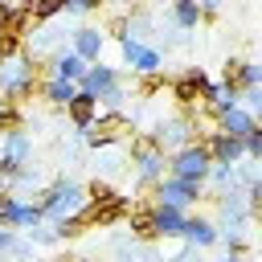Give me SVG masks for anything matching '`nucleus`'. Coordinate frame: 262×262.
I'll use <instances>...</instances> for the list:
<instances>
[{
    "mask_svg": "<svg viewBox=\"0 0 262 262\" xmlns=\"http://www.w3.org/2000/svg\"><path fill=\"white\" fill-rule=\"evenodd\" d=\"M172 20H176V29H196L201 4H196V0H176V4H172Z\"/></svg>",
    "mask_w": 262,
    "mask_h": 262,
    "instance_id": "a211bd4d",
    "label": "nucleus"
},
{
    "mask_svg": "<svg viewBox=\"0 0 262 262\" xmlns=\"http://www.w3.org/2000/svg\"><path fill=\"white\" fill-rule=\"evenodd\" d=\"M16 53H20V37L0 33V57H16Z\"/></svg>",
    "mask_w": 262,
    "mask_h": 262,
    "instance_id": "5701e85b",
    "label": "nucleus"
},
{
    "mask_svg": "<svg viewBox=\"0 0 262 262\" xmlns=\"http://www.w3.org/2000/svg\"><path fill=\"white\" fill-rule=\"evenodd\" d=\"M25 8L33 12V20H37V25H45L49 16H57V12H61V0H29Z\"/></svg>",
    "mask_w": 262,
    "mask_h": 262,
    "instance_id": "6ab92c4d",
    "label": "nucleus"
},
{
    "mask_svg": "<svg viewBox=\"0 0 262 262\" xmlns=\"http://www.w3.org/2000/svg\"><path fill=\"white\" fill-rule=\"evenodd\" d=\"M205 70L201 66H192V70H184L176 82H172V98L184 106V111H192V106H201V90H205Z\"/></svg>",
    "mask_w": 262,
    "mask_h": 262,
    "instance_id": "423d86ee",
    "label": "nucleus"
},
{
    "mask_svg": "<svg viewBox=\"0 0 262 262\" xmlns=\"http://www.w3.org/2000/svg\"><path fill=\"white\" fill-rule=\"evenodd\" d=\"M74 53L82 61H98L102 53V33L98 29H74Z\"/></svg>",
    "mask_w": 262,
    "mask_h": 262,
    "instance_id": "9d476101",
    "label": "nucleus"
},
{
    "mask_svg": "<svg viewBox=\"0 0 262 262\" xmlns=\"http://www.w3.org/2000/svg\"><path fill=\"white\" fill-rule=\"evenodd\" d=\"M254 127H258V123H254V115H250V111H246L242 102L217 115V131H225V135H233V139H246V135H250Z\"/></svg>",
    "mask_w": 262,
    "mask_h": 262,
    "instance_id": "6e6552de",
    "label": "nucleus"
},
{
    "mask_svg": "<svg viewBox=\"0 0 262 262\" xmlns=\"http://www.w3.org/2000/svg\"><path fill=\"white\" fill-rule=\"evenodd\" d=\"M131 213V233L135 237H156V209H147V205H135V209H127Z\"/></svg>",
    "mask_w": 262,
    "mask_h": 262,
    "instance_id": "f3484780",
    "label": "nucleus"
},
{
    "mask_svg": "<svg viewBox=\"0 0 262 262\" xmlns=\"http://www.w3.org/2000/svg\"><path fill=\"white\" fill-rule=\"evenodd\" d=\"M82 131H86V143L90 147H111V143H119L131 131V119L123 111H111L102 119H90V127H82Z\"/></svg>",
    "mask_w": 262,
    "mask_h": 262,
    "instance_id": "f03ea898",
    "label": "nucleus"
},
{
    "mask_svg": "<svg viewBox=\"0 0 262 262\" xmlns=\"http://www.w3.org/2000/svg\"><path fill=\"white\" fill-rule=\"evenodd\" d=\"M123 4H135V0H123Z\"/></svg>",
    "mask_w": 262,
    "mask_h": 262,
    "instance_id": "7c9ffc66",
    "label": "nucleus"
},
{
    "mask_svg": "<svg viewBox=\"0 0 262 262\" xmlns=\"http://www.w3.org/2000/svg\"><path fill=\"white\" fill-rule=\"evenodd\" d=\"M49 66H53V78H66V82H78V78L86 74V66H90V61H82L78 53H57V57H53Z\"/></svg>",
    "mask_w": 262,
    "mask_h": 262,
    "instance_id": "ddd939ff",
    "label": "nucleus"
},
{
    "mask_svg": "<svg viewBox=\"0 0 262 262\" xmlns=\"http://www.w3.org/2000/svg\"><path fill=\"white\" fill-rule=\"evenodd\" d=\"M106 33L123 41V37H127V16H111V20H106Z\"/></svg>",
    "mask_w": 262,
    "mask_h": 262,
    "instance_id": "393cba45",
    "label": "nucleus"
},
{
    "mask_svg": "<svg viewBox=\"0 0 262 262\" xmlns=\"http://www.w3.org/2000/svg\"><path fill=\"white\" fill-rule=\"evenodd\" d=\"M37 94H45L53 106H66V102L78 94V86H74V82H66V78H53V82H37Z\"/></svg>",
    "mask_w": 262,
    "mask_h": 262,
    "instance_id": "4468645a",
    "label": "nucleus"
},
{
    "mask_svg": "<svg viewBox=\"0 0 262 262\" xmlns=\"http://www.w3.org/2000/svg\"><path fill=\"white\" fill-rule=\"evenodd\" d=\"M209 168H213V160H209L205 143H184V147H176V156H172V176L205 180V176H209Z\"/></svg>",
    "mask_w": 262,
    "mask_h": 262,
    "instance_id": "20e7f679",
    "label": "nucleus"
},
{
    "mask_svg": "<svg viewBox=\"0 0 262 262\" xmlns=\"http://www.w3.org/2000/svg\"><path fill=\"white\" fill-rule=\"evenodd\" d=\"M0 192H8V176H0Z\"/></svg>",
    "mask_w": 262,
    "mask_h": 262,
    "instance_id": "c85d7f7f",
    "label": "nucleus"
},
{
    "mask_svg": "<svg viewBox=\"0 0 262 262\" xmlns=\"http://www.w3.org/2000/svg\"><path fill=\"white\" fill-rule=\"evenodd\" d=\"M160 156H164V147H160L156 135H135L131 139V164H147V160H160Z\"/></svg>",
    "mask_w": 262,
    "mask_h": 262,
    "instance_id": "dca6fc26",
    "label": "nucleus"
},
{
    "mask_svg": "<svg viewBox=\"0 0 262 262\" xmlns=\"http://www.w3.org/2000/svg\"><path fill=\"white\" fill-rule=\"evenodd\" d=\"M66 111H70V119H74L78 127H90V119H94V111H98V98L86 94V90H78V94L66 102Z\"/></svg>",
    "mask_w": 262,
    "mask_h": 262,
    "instance_id": "f8f14e48",
    "label": "nucleus"
},
{
    "mask_svg": "<svg viewBox=\"0 0 262 262\" xmlns=\"http://www.w3.org/2000/svg\"><path fill=\"white\" fill-rule=\"evenodd\" d=\"M0 78H4V57H0Z\"/></svg>",
    "mask_w": 262,
    "mask_h": 262,
    "instance_id": "c756f323",
    "label": "nucleus"
},
{
    "mask_svg": "<svg viewBox=\"0 0 262 262\" xmlns=\"http://www.w3.org/2000/svg\"><path fill=\"white\" fill-rule=\"evenodd\" d=\"M262 82V70L258 66H250V61H237V57H229L225 61V74H221V90H246V86H258Z\"/></svg>",
    "mask_w": 262,
    "mask_h": 262,
    "instance_id": "0eeeda50",
    "label": "nucleus"
},
{
    "mask_svg": "<svg viewBox=\"0 0 262 262\" xmlns=\"http://www.w3.org/2000/svg\"><path fill=\"white\" fill-rule=\"evenodd\" d=\"M78 82H82L78 90H86V94H94V98H106V102H119V78H115V70H106V66H86V74H82Z\"/></svg>",
    "mask_w": 262,
    "mask_h": 262,
    "instance_id": "39448f33",
    "label": "nucleus"
},
{
    "mask_svg": "<svg viewBox=\"0 0 262 262\" xmlns=\"http://www.w3.org/2000/svg\"><path fill=\"white\" fill-rule=\"evenodd\" d=\"M115 196H119V192H115L106 180H90V188H86V201H90V205H106V201H115Z\"/></svg>",
    "mask_w": 262,
    "mask_h": 262,
    "instance_id": "aec40b11",
    "label": "nucleus"
},
{
    "mask_svg": "<svg viewBox=\"0 0 262 262\" xmlns=\"http://www.w3.org/2000/svg\"><path fill=\"white\" fill-rule=\"evenodd\" d=\"M180 225H184V209L156 205V237H180Z\"/></svg>",
    "mask_w": 262,
    "mask_h": 262,
    "instance_id": "9b49d317",
    "label": "nucleus"
},
{
    "mask_svg": "<svg viewBox=\"0 0 262 262\" xmlns=\"http://www.w3.org/2000/svg\"><path fill=\"white\" fill-rule=\"evenodd\" d=\"M201 201V180H184V176H168L156 180V205H172V209H188Z\"/></svg>",
    "mask_w": 262,
    "mask_h": 262,
    "instance_id": "7ed1b4c3",
    "label": "nucleus"
},
{
    "mask_svg": "<svg viewBox=\"0 0 262 262\" xmlns=\"http://www.w3.org/2000/svg\"><path fill=\"white\" fill-rule=\"evenodd\" d=\"M180 233H184L192 246H213V242H217V229H213L209 221H201V217H184Z\"/></svg>",
    "mask_w": 262,
    "mask_h": 262,
    "instance_id": "2eb2a0df",
    "label": "nucleus"
},
{
    "mask_svg": "<svg viewBox=\"0 0 262 262\" xmlns=\"http://www.w3.org/2000/svg\"><path fill=\"white\" fill-rule=\"evenodd\" d=\"M33 205H37V213H41V217L61 221V217L78 213V205H82V188H78V184H70V180H61V184H53V188H41Z\"/></svg>",
    "mask_w": 262,
    "mask_h": 262,
    "instance_id": "f257e3e1",
    "label": "nucleus"
},
{
    "mask_svg": "<svg viewBox=\"0 0 262 262\" xmlns=\"http://www.w3.org/2000/svg\"><path fill=\"white\" fill-rule=\"evenodd\" d=\"M4 20H8V0H0V29H4Z\"/></svg>",
    "mask_w": 262,
    "mask_h": 262,
    "instance_id": "cd10ccee",
    "label": "nucleus"
},
{
    "mask_svg": "<svg viewBox=\"0 0 262 262\" xmlns=\"http://www.w3.org/2000/svg\"><path fill=\"white\" fill-rule=\"evenodd\" d=\"M156 90H164V74L160 70H147L139 78V94H156Z\"/></svg>",
    "mask_w": 262,
    "mask_h": 262,
    "instance_id": "412c9836",
    "label": "nucleus"
},
{
    "mask_svg": "<svg viewBox=\"0 0 262 262\" xmlns=\"http://www.w3.org/2000/svg\"><path fill=\"white\" fill-rule=\"evenodd\" d=\"M12 213H16V196L12 192H0V225L12 229Z\"/></svg>",
    "mask_w": 262,
    "mask_h": 262,
    "instance_id": "4be33fe9",
    "label": "nucleus"
},
{
    "mask_svg": "<svg viewBox=\"0 0 262 262\" xmlns=\"http://www.w3.org/2000/svg\"><path fill=\"white\" fill-rule=\"evenodd\" d=\"M102 0H61V8L66 12H90V8H98Z\"/></svg>",
    "mask_w": 262,
    "mask_h": 262,
    "instance_id": "b1692460",
    "label": "nucleus"
},
{
    "mask_svg": "<svg viewBox=\"0 0 262 262\" xmlns=\"http://www.w3.org/2000/svg\"><path fill=\"white\" fill-rule=\"evenodd\" d=\"M49 262H82V258H74V254H57V258H49Z\"/></svg>",
    "mask_w": 262,
    "mask_h": 262,
    "instance_id": "bb28decb",
    "label": "nucleus"
},
{
    "mask_svg": "<svg viewBox=\"0 0 262 262\" xmlns=\"http://www.w3.org/2000/svg\"><path fill=\"white\" fill-rule=\"evenodd\" d=\"M119 45H123V61H127L131 70H139V74L160 70V53H156V49H147V45H139V41H131V37H123Z\"/></svg>",
    "mask_w": 262,
    "mask_h": 262,
    "instance_id": "1a4fd4ad",
    "label": "nucleus"
},
{
    "mask_svg": "<svg viewBox=\"0 0 262 262\" xmlns=\"http://www.w3.org/2000/svg\"><path fill=\"white\" fill-rule=\"evenodd\" d=\"M12 246H16V242H12V229L0 225V254H12Z\"/></svg>",
    "mask_w": 262,
    "mask_h": 262,
    "instance_id": "a878e982",
    "label": "nucleus"
}]
</instances>
